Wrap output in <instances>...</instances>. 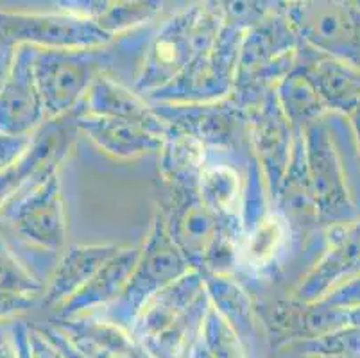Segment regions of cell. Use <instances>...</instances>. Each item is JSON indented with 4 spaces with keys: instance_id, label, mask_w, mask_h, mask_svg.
Listing matches in <instances>:
<instances>
[{
    "instance_id": "cell-5",
    "label": "cell",
    "mask_w": 360,
    "mask_h": 358,
    "mask_svg": "<svg viewBox=\"0 0 360 358\" xmlns=\"http://www.w3.org/2000/svg\"><path fill=\"white\" fill-rule=\"evenodd\" d=\"M212 11L224 20L230 29L251 27L274 15L281 0H210Z\"/></svg>"
},
{
    "instance_id": "cell-7",
    "label": "cell",
    "mask_w": 360,
    "mask_h": 358,
    "mask_svg": "<svg viewBox=\"0 0 360 358\" xmlns=\"http://www.w3.org/2000/svg\"><path fill=\"white\" fill-rule=\"evenodd\" d=\"M27 146L25 136H9L0 133V174H4L20 160L22 154L27 151Z\"/></svg>"
},
{
    "instance_id": "cell-12",
    "label": "cell",
    "mask_w": 360,
    "mask_h": 358,
    "mask_svg": "<svg viewBox=\"0 0 360 358\" xmlns=\"http://www.w3.org/2000/svg\"><path fill=\"white\" fill-rule=\"evenodd\" d=\"M342 301L349 305H360V278L346 288L342 294Z\"/></svg>"
},
{
    "instance_id": "cell-6",
    "label": "cell",
    "mask_w": 360,
    "mask_h": 358,
    "mask_svg": "<svg viewBox=\"0 0 360 358\" xmlns=\"http://www.w3.org/2000/svg\"><path fill=\"white\" fill-rule=\"evenodd\" d=\"M36 288L32 278L16 264V260L9 255L6 245L0 242V290L15 292V294H27Z\"/></svg>"
},
{
    "instance_id": "cell-10",
    "label": "cell",
    "mask_w": 360,
    "mask_h": 358,
    "mask_svg": "<svg viewBox=\"0 0 360 358\" xmlns=\"http://www.w3.org/2000/svg\"><path fill=\"white\" fill-rule=\"evenodd\" d=\"M15 54L16 47H9V45L0 44V91L4 90L9 77H11L13 65H15Z\"/></svg>"
},
{
    "instance_id": "cell-2",
    "label": "cell",
    "mask_w": 360,
    "mask_h": 358,
    "mask_svg": "<svg viewBox=\"0 0 360 358\" xmlns=\"http://www.w3.org/2000/svg\"><path fill=\"white\" fill-rule=\"evenodd\" d=\"M292 15L314 41L360 67V13L345 0H297Z\"/></svg>"
},
{
    "instance_id": "cell-9",
    "label": "cell",
    "mask_w": 360,
    "mask_h": 358,
    "mask_svg": "<svg viewBox=\"0 0 360 358\" xmlns=\"http://www.w3.org/2000/svg\"><path fill=\"white\" fill-rule=\"evenodd\" d=\"M25 172L22 170V167L18 165V162L11 167V169L6 170L4 174H0V217H2V212H4L6 201L9 199L13 192L16 190V186L20 185L25 179Z\"/></svg>"
},
{
    "instance_id": "cell-14",
    "label": "cell",
    "mask_w": 360,
    "mask_h": 358,
    "mask_svg": "<svg viewBox=\"0 0 360 358\" xmlns=\"http://www.w3.org/2000/svg\"><path fill=\"white\" fill-rule=\"evenodd\" d=\"M355 124H356V129H359V136H360V106H356V110H355Z\"/></svg>"
},
{
    "instance_id": "cell-13",
    "label": "cell",
    "mask_w": 360,
    "mask_h": 358,
    "mask_svg": "<svg viewBox=\"0 0 360 358\" xmlns=\"http://www.w3.org/2000/svg\"><path fill=\"white\" fill-rule=\"evenodd\" d=\"M346 4H349L352 6L353 9H355L356 13H360V0H345Z\"/></svg>"
},
{
    "instance_id": "cell-1",
    "label": "cell",
    "mask_w": 360,
    "mask_h": 358,
    "mask_svg": "<svg viewBox=\"0 0 360 358\" xmlns=\"http://www.w3.org/2000/svg\"><path fill=\"white\" fill-rule=\"evenodd\" d=\"M110 34L96 20L67 15H34L0 9V44L9 47L40 45L44 49H74L108 41Z\"/></svg>"
},
{
    "instance_id": "cell-8",
    "label": "cell",
    "mask_w": 360,
    "mask_h": 358,
    "mask_svg": "<svg viewBox=\"0 0 360 358\" xmlns=\"http://www.w3.org/2000/svg\"><path fill=\"white\" fill-rule=\"evenodd\" d=\"M113 0H58L60 8L67 15L81 16V18L97 20Z\"/></svg>"
},
{
    "instance_id": "cell-4",
    "label": "cell",
    "mask_w": 360,
    "mask_h": 358,
    "mask_svg": "<svg viewBox=\"0 0 360 358\" xmlns=\"http://www.w3.org/2000/svg\"><path fill=\"white\" fill-rule=\"evenodd\" d=\"M162 6L163 0H113L96 22L111 36L155 18L162 11Z\"/></svg>"
},
{
    "instance_id": "cell-3",
    "label": "cell",
    "mask_w": 360,
    "mask_h": 358,
    "mask_svg": "<svg viewBox=\"0 0 360 358\" xmlns=\"http://www.w3.org/2000/svg\"><path fill=\"white\" fill-rule=\"evenodd\" d=\"M41 117V94L34 75V47H16L11 77L0 91V133L25 136Z\"/></svg>"
},
{
    "instance_id": "cell-11",
    "label": "cell",
    "mask_w": 360,
    "mask_h": 358,
    "mask_svg": "<svg viewBox=\"0 0 360 358\" xmlns=\"http://www.w3.org/2000/svg\"><path fill=\"white\" fill-rule=\"evenodd\" d=\"M25 305H27L25 294H15V292L0 290V317L11 314V312L18 310V308H24Z\"/></svg>"
}]
</instances>
